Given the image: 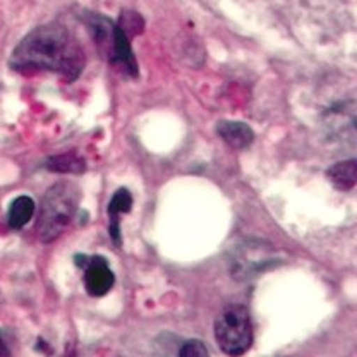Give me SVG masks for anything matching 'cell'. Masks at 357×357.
Returning a JSON list of instances; mask_svg holds the SVG:
<instances>
[{"mask_svg": "<svg viewBox=\"0 0 357 357\" xmlns=\"http://www.w3.org/2000/svg\"><path fill=\"white\" fill-rule=\"evenodd\" d=\"M17 73L50 70L67 81L83 73L86 55L76 36L59 22L40 26L21 40L9 61Z\"/></svg>", "mask_w": 357, "mask_h": 357, "instance_id": "obj_1", "label": "cell"}, {"mask_svg": "<svg viewBox=\"0 0 357 357\" xmlns=\"http://www.w3.org/2000/svg\"><path fill=\"white\" fill-rule=\"evenodd\" d=\"M79 188L70 181L55 182L47 189L40 204L36 236L42 243H54L74 220L79 206Z\"/></svg>", "mask_w": 357, "mask_h": 357, "instance_id": "obj_2", "label": "cell"}, {"mask_svg": "<svg viewBox=\"0 0 357 357\" xmlns=\"http://www.w3.org/2000/svg\"><path fill=\"white\" fill-rule=\"evenodd\" d=\"M215 340L223 354L239 357L252 345V325L249 311L244 306H229L215 321Z\"/></svg>", "mask_w": 357, "mask_h": 357, "instance_id": "obj_3", "label": "cell"}, {"mask_svg": "<svg viewBox=\"0 0 357 357\" xmlns=\"http://www.w3.org/2000/svg\"><path fill=\"white\" fill-rule=\"evenodd\" d=\"M280 261L282 259L275 245L265 241H244L230 249L229 268L234 278L248 280V278L258 277L259 273Z\"/></svg>", "mask_w": 357, "mask_h": 357, "instance_id": "obj_4", "label": "cell"}, {"mask_svg": "<svg viewBox=\"0 0 357 357\" xmlns=\"http://www.w3.org/2000/svg\"><path fill=\"white\" fill-rule=\"evenodd\" d=\"M74 261L79 268H84V287L89 296L103 297L110 292L115 284V275L103 256L76 255Z\"/></svg>", "mask_w": 357, "mask_h": 357, "instance_id": "obj_5", "label": "cell"}, {"mask_svg": "<svg viewBox=\"0 0 357 357\" xmlns=\"http://www.w3.org/2000/svg\"><path fill=\"white\" fill-rule=\"evenodd\" d=\"M109 61L110 64L121 67L131 77H137V74H139L136 57L132 54L131 42H129V36L122 31V28L119 24H115L114 28V40H112Z\"/></svg>", "mask_w": 357, "mask_h": 357, "instance_id": "obj_6", "label": "cell"}, {"mask_svg": "<svg viewBox=\"0 0 357 357\" xmlns=\"http://www.w3.org/2000/svg\"><path fill=\"white\" fill-rule=\"evenodd\" d=\"M132 208V196L128 189L121 188L115 191V195L112 196L109 208H107V213H109V236L114 241V244L117 248H121L122 239H121V215L129 213Z\"/></svg>", "mask_w": 357, "mask_h": 357, "instance_id": "obj_7", "label": "cell"}, {"mask_svg": "<svg viewBox=\"0 0 357 357\" xmlns=\"http://www.w3.org/2000/svg\"><path fill=\"white\" fill-rule=\"evenodd\" d=\"M217 134L232 150H244L255 141V132L244 122L222 121L217 124Z\"/></svg>", "mask_w": 357, "mask_h": 357, "instance_id": "obj_8", "label": "cell"}, {"mask_svg": "<svg viewBox=\"0 0 357 357\" xmlns=\"http://www.w3.org/2000/svg\"><path fill=\"white\" fill-rule=\"evenodd\" d=\"M332 184L340 191H351L357 182V162L356 160H345V162L335 163L326 172Z\"/></svg>", "mask_w": 357, "mask_h": 357, "instance_id": "obj_9", "label": "cell"}, {"mask_svg": "<svg viewBox=\"0 0 357 357\" xmlns=\"http://www.w3.org/2000/svg\"><path fill=\"white\" fill-rule=\"evenodd\" d=\"M35 201L29 196H17L10 203L9 211H7V223H9L10 229L21 230L22 227H26V223L35 215Z\"/></svg>", "mask_w": 357, "mask_h": 357, "instance_id": "obj_10", "label": "cell"}, {"mask_svg": "<svg viewBox=\"0 0 357 357\" xmlns=\"http://www.w3.org/2000/svg\"><path fill=\"white\" fill-rule=\"evenodd\" d=\"M47 169L57 174H83L86 170V162L77 153H62L52 156L47 162Z\"/></svg>", "mask_w": 357, "mask_h": 357, "instance_id": "obj_11", "label": "cell"}, {"mask_svg": "<svg viewBox=\"0 0 357 357\" xmlns=\"http://www.w3.org/2000/svg\"><path fill=\"white\" fill-rule=\"evenodd\" d=\"M177 357H210L208 356V349L201 340H189L178 351Z\"/></svg>", "mask_w": 357, "mask_h": 357, "instance_id": "obj_12", "label": "cell"}, {"mask_svg": "<svg viewBox=\"0 0 357 357\" xmlns=\"http://www.w3.org/2000/svg\"><path fill=\"white\" fill-rule=\"evenodd\" d=\"M0 357H13V354H10V349L7 347L6 340H3L2 337H0Z\"/></svg>", "mask_w": 357, "mask_h": 357, "instance_id": "obj_13", "label": "cell"}]
</instances>
